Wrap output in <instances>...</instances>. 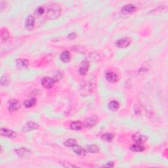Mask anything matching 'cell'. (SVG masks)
Returning <instances> with one entry per match:
<instances>
[{"label":"cell","instance_id":"6da1fadb","mask_svg":"<svg viewBox=\"0 0 168 168\" xmlns=\"http://www.w3.org/2000/svg\"><path fill=\"white\" fill-rule=\"evenodd\" d=\"M60 14L61 7L59 4L53 3V4L48 5L46 8L45 17L48 20H55V19L60 17Z\"/></svg>","mask_w":168,"mask_h":168},{"label":"cell","instance_id":"7a4b0ae2","mask_svg":"<svg viewBox=\"0 0 168 168\" xmlns=\"http://www.w3.org/2000/svg\"><path fill=\"white\" fill-rule=\"evenodd\" d=\"M93 85L91 82H85L83 83H82L80 85V92L82 95L85 96L91 95L93 91Z\"/></svg>","mask_w":168,"mask_h":168},{"label":"cell","instance_id":"3957f363","mask_svg":"<svg viewBox=\"0 0 168 168\" xmlns=\"http://www.w3.org/2000/svg\"><path fill=\"white\" fill-rule=\"evenodd\" d=\"M98 122V118L95 115H92L87 118L83 123V125L86 128H91L96 125Z\"/></svg>","mask_w":168,"mask_h":168},{"label":"cell","instance_id":"277c9868","mask_svg":"<svg viewBox=\"0 0 168 168\" xmlns=\"http://www.w3.org/2000/svg\"><path fill=\"white\" fill-rule=\"evenodd\" d=\"M15 153L19 157L22 158H29L30 156H31V155L32 154L31 150L28 149V148H24V147L20 148H18V149L15 150Z\"/></svg>","mask_w":168,"mask_h":168},{"label":"cell","instance_id":"5b68a950","mask_svg":"<svg viewBox=\"0 0 168 168\" xmlns=\"http://www.w3.org/2000/svg\"><path fill=\"white\" fill-rule=\"evenodd\" d=\"M55 80L50 77H45L41 80V85L46 89H51L53 88Z\"/></svg>","mask_w":168,"mask_h":168},{"label":"cell","instance_id":"8992f818","mask_svg":"<svg viewBox=\"0 0 168 168\" xmlns=\"http://www.w3.org/2000/svg\"><path fill=\"white\" fill-rule=\"evenodd\" d=\"M40 127V126L36 123H35L34 122H29L27 123L22 127V131L24 132H30L32 131H34L35 130H38V129Z\"/></svg>","mask_w":168,"mask_h":168},{"label":"cell","instance_id":"52a82bcc","mask_svg":"<svg viewBox=\"0 0 168 168\" xmlns=\"http://www.w3.org/2000/svg\"><path fill=\"white\" fill-rule=\"evenodd\" d=\"M0 134H1V136L8 138H15L17 136V133L14 131L4 127H1V130H0Z\"/></svg>","mask_w":168,"mask_h":168},{"label":"cell","instance_id":"ba28073f","mask_svg":"<svg viewBox=\"0 0 168 168\" xmlns=\"http://www.w3.org/2000/svg\"><path fill=\"white\" fill-rule=\"evenodd\" d=\"M131 43V40L129 38H124L122 39H119L116 42V45L118 48H126L130 46Z\"/></svg>","mask_w":168,"mask_h":168},{"label":"cell","instance_id":"9c48e42d","mask_svg":"<svg viewBox=\"0 0 168 168\" xmlns=\"http://www.w3.org/2000/svg\"><path fill=\"white\" fill-rule=\"evenodd\" d=\"M132 139H133V140L135 142V143L139 144H143L148 139V138L146 135H144L141 133H139V132L138 133H135L133 135V137H132Z\"/></svg>","mask_w":168,"mask_h":168},{"label":"cell","instance_id":"30bf717a","mask_svg":"<svg viewBox=\"0 0 168 168\" xmlns=\"http://www.w3.org/2000/svg\"><path fill=\"white\" fill-rule=\"evenodd\" d=\"M35 27V18L34 16L28 15V17L26 19L25 22V28L28 30H33Z\"/></svg>","mask_w":168,"mask_h":168},{"label":"cell","instance_id":"8fae6325","mask_svg":"<svg viewBox=\"0 0 168 168\" xmlns=\"http://www.w3.org/2000/svg\"><path fill=\"white\" fill-rule=\"evenodd\" d=\"M90 64L88 60H85L82 62L80 64V69H79V72L82 76H85V74L88 73L89 69Z\"/></svg>","mask_w":168,"mask_h":168},{"label":"cell","instance_id":"7c38bea8","mask_svg":"<svg viewBox=\"0 0 168 168\" xmlns=\"http://www.w3.org/2000/svg\"><path fill=\"white\" fill-rule=\"evenodd\" d=\"M21 107V103L17 100H12L9 104V111L10 112H15Z\"/></svg>","mask_w":168,"mask_h":168},{"label":"cell","instance_id":"4fadbf2b","mask_svg":"<svg viewBox=\"0 0 168 168\" xmlns=\"http://www.w3.org/2000/svg\"><path fill=\"white\" fill-rule=\"evenodd\" d=\"M17 66L19 69H27L29 65V61L27 59H18L16 60Z\"/></svg>","mask_w":168,"mask_h":168},{"label":"cell","instance_id":"5bb4252c","mask_svg":"<svg viewBox=\"0 0 168 168\" xmlns=\"http://www.w3.org/2000/svg\"><path fill=\"white\" fill-rule=\"evenodd\" d=\"M136 10V7L133 4H127L124 5L122 9V13L124 14H130Z\"/></svg>","mask_w":168,"mask_h":168},{"label":"cell","instance_id":"9a60e30c","mask_svg":"<svg viewBox=\"0 0 168 168\" xmlns=\"http://www.w3.org/2000/svg\"><path fill=\"white\" fill-rule=\"evenodd\" d=\"M72 149L74 153L76 154L79 155V156H85L86 155V150L82 147L80 146V145L75 144L74 147H72Z\"/></svg>","mask_w":168,"mask_h":168},{"label":"cell","instance_id":"2e32d148","mask_svg":"<svg viewBox=\"0 0 168 168\" xmlns=\"http://www.w3.org/2000/svg\"><path fill=\"white\" fill-rule=\"evenodd\" d=\"M106 79L109 82L114 83L118 81V76L115 72H108L106 74Z\"/></svg>","mask_w":168,"mask_h":168},{"label":"cell","instance_id":"e0dca14e","mask_svg":"<svg viewBox=\"0 0 168 168\" xmlns=\"http://www.w3.org/2000/svg\"><path fill=\"white\" fill-rule=\"evenodd\" d=\"M70 127L71 128V130H72L80 131L83 128V125L82 123L80 121L77 120V121H73L71 122Z\"/></svg>","mask_w":168,"mask_h":168},{"label":"cell","instance_id":"ac0fdd59","mask_svg":"<svg viewBox=\"0 0 168 168\" xmlns=\"http://www.w3.org/2000/svg\"><path fill=\"white\" fill-rule=\"evenodd\" d=\"M70 54L68 51H64L60 54V59L64 63H68L70 60Z\"/></svg>","mask_w":168,"mask_h":168},{"label":"cell","instance_id":"d6986e66","mask_svg":"<svg viewBox=\"0 0 168 168\" xmlns=\"http://www.w3.org/2000/svg\"><path fill=\"white\" fill-rule=\"evenodd\" d=\"M130 149L132 151L135 152V153H141V152H143L145 148L144 146L142 145V144L135 143L132 145L130 148Z\"/></svg>","mask_w":168,"mask_h":168},{"label":"cell","instance_id":"ffe728a7","mask_svg":"<svg viewBox=\"0 0 168 168\" xmlns=\"http://www.w3.org/2000/svg\"><path fill=\"white\" fill-rule=\"evenodd\" d=\"M37 100L35 98H32L30 99H27L24 102V105L26 108H31L33 107L36 105Z\"/></svg>","mask_w":168,"mask_h":168},{"label":"cell","instance_id":"44dd1931","mask_svg":"<svg viewBox=\"0 0 168 168\" xmlns=\"http://www.w3.org/2000/svg\"><path fill=\"white\" fill-rule=\"evenodd\" d=\"M86 151L92 154L97 153L99 151V148L96 144L88 145V146L86 147Z\"/></svg>","mask_w":168,"mask_h":168},{"label":"cell","instance_id":"7402d4cb","mask_svg":"<svg viewBox=\"0 0 168 168\" xmlns=\"http://www.w3.org/2000/svg\"><path fill=\"white\" fill-rule=\"evenodd\" d=\"M10 36L9 31L6 28H2L1 30V41L4 42L7 41Z\"/></svg>","mask_w":168,"mask_h":168},{"label":"cell","instance_id":"603a6c76","mask_svg":"<svg viewBox=\"0 0 168 168\" xmlns=\"http://www.w3.org/2000/svg\"><path fill=\"white\" fill-rule=\"evenodd\" d=\"M119 108V104L118 101H112L108 103V108L112 111H117Z\"/></svg>","mask_w":168,"mask_h":168},{"label":"cell","instance_id":"cb8c5ba5","mask_svg":"<svg viewBox=\"0 0 168 168\" xmlns=\"http://www.w3.org/2000/svg\"><path fill=\"white\" fill-rule=\"evenodd\" d=\"M114 137V134L111 133H105L103 134L101 138L103 141H106V142H112L113 139Z\"/></svg>","mask_w":168,"mask_h":168},{"label":"cell","instance_id":"d4e9b609","mask_svg":"<svg viewBox=\"0 0 168 168\" xmlns=\"http://www.w3.org/2000/svg\"><path fill=\"white\" fill-rule=\"evenodd\" d=\"M45 13H46V8L43 6L39 7L35 11V15H37L38 17H41L42 15H45Z\"/></svg>","mask_w":168,"mask_h":168},{"label":"cell","instance_id":"484cf974","mask_svg":"<svg viewBox=\"0 0 168 168\" xmlns=\"http://www.w3.org/2000/svg\"><path fill=\"white\" fill-rule=\"evenodd\" d=\"M77 144V141L74 139H69L64 142V145L66 147H72Z\"/></svg>","mask_w":168,"mask_h":168},{"label":"cell","instance_id":"4316f807","mask_svg":"<svg viewBox=\"0 0 168 168\" xmlns=\"http://www.w3.org/2000/svg\"><path fill=\"white\" fill-rule=\"evenodd\" d=\"M9 84V78L7 76H3L1 78V85L2 86H7Z\"/></svg>","mask_w":168,"mask_h":168},{"label":"cell","instance_id":"83f0119b","mask_svg":"<svg viewBox=\"0 0 168 168\" xmlns=\"http://www.w3.org/2000/svg\"><path fill=\"white\" fill-rule=\"evenodd\" d=\"M60 164L62 165L64 167H76L74 165L71 164L70 163H65V162H59Z\"/></svg>","mask_w":168,"mask_h":168},{"label":"cell","instance_id":"f1b7e54d","mask_svg":"<svg viewBox=\"0 0 168 168\" xmlns=\"http://www.w3.org/2000/svg\"><path fill=\"white\" fill-rule=\"evenodd\" d=\"M76 33H74V32H72V33H71L68 35V39H69V40H74V38H76Z\"/></svg>","mask_w":168,"mask_h":168},{"label":"cell","instance_id":"f546056e","mask_svg":"<svg viewBox=\"0 0 168 168\" xmlns=\"http://www.w3.org/2000/svg\"><path fill=\"white\" fill-rule=\"evenodd\" d=\"M5 1H1V2H0V8H1V11L4 10V7H5Z\"/></svg>","mask_w":168,"mask_h":168},{"label":"cell","instance_id":"4dcf8cb0","mask_svg":"<svg viewBox=\"0 0 168 168\" xmlns=\"http://www.w3.org/2000/svg\"><path fill=\"white\" fill-rule=\"evenodd\" d=\"M104 167H114V162L113 161H109L107 164H105Z\"/></svg>","mask_w":168,"mask_h":168}]
</instances>
